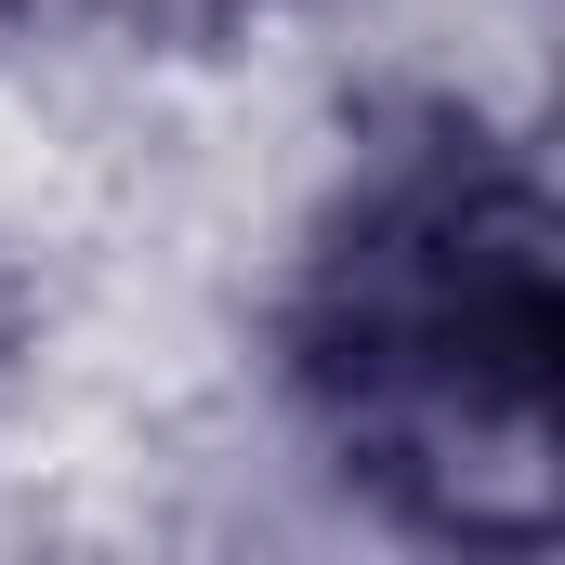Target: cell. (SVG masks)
Returning <instances> with one entry per match:
<instances>
[{"mask_svg":"<svg viewBox=\"0 0 565 565\" xmlns=\"http://www.w3.org/2000/svg\"><path fill=\"white\" fill-rule=\"evenodd\" d=\"M553 342V198L526 158H500L460 119L382 145L316 224L289 289V382L329 422L342 473L473 553H540L565 526Z\"/></svg>","mask_w":565,"mask_h":565,"instance_id":"1","label":"cell"},{"mask_svg":"<svg viewBox=\"0 0 565 565\" xmlns=\"http://www.w3.org/2000/svg\"><path fill=\"white\" fill-rule=\"evenodd\" d=\"M93 26H119V40H198V26H224L237 0H79Z\"/></svg>","mask_w":565,"mask_h":565,"instance_id":"2","label":"cell"}]
</instances>
